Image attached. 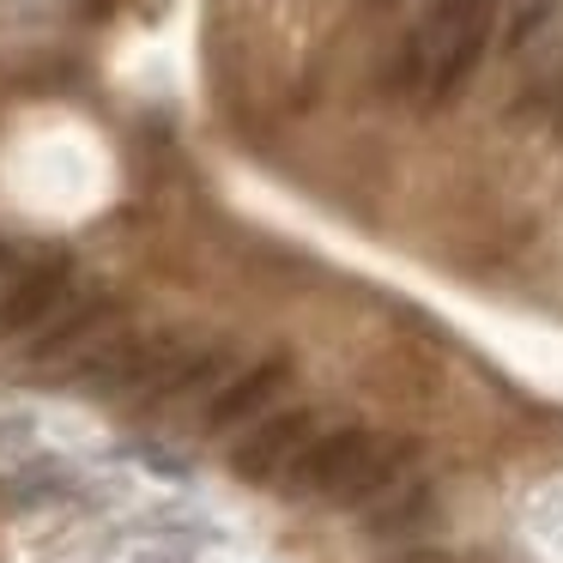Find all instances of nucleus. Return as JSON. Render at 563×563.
Segmentation results:
<instances>
[{
	"instance_id": "f257e3e1",
	"label": "nucleus",
	"mask_w": 563,
	"mask_h": 563,
	"mask_svg": "<svg viewBox=\"0 0 563 563\" xmlns=\"http://www.w3.org/2000/svg\"><path fill=\"white\" fill-rule=\"evenodd\" d=\"M490 31H497V0H430V13L406 37L388 86L418 98L424 110H442L449 98H461L473 67L485 62Z\"/></svg>"
},
{
	"instance_id": "f03ea898",
	"label": "nucleus",
	"mask_w": 563,
	"mask_h": 563,
	"mask_svg": "<svg viewBox=\"0 0 563 563\" xmlns=\"http://www.w3.org/2000/svg\"><path fill=\"white\" fill-rule=\"evenodd\" d=\"M321 437V418L316 412H273V418H255L243 430V442L231 449V473L243 485H279L285 466Z\"/></svg>"
},
{
	"instance_id": "7ed1b4c3",
	"label": "nucleus",
	"mask_w": 563,
	"mask_h": 563,
	"mask_svg": "<svg viewBox=\"0 0 563 563\" xmlns=\"http://www.w3.org/2000/svg\"><path fill=\"white\" fill-rule=\"evenodd\" d=\"M67 261H37L31 273H19L7 291H0V340H19V333L43 328V321L55 316V309L67 303Z\"/></svg>"
},
{
	"instance_id": "20e7f679",
	"label": "nucleus",
	"mask_w": 563,
	"mask_h": 563,
	"mask_svg": "<svg viewBox=\"0 0 563 563\" xmlns=\"http://www.w3.org/2000/svg\"><path fill=\"white\" fill-rule=\"evenodd\" d=\"M364 437L369 430H328V437H316L291 466H285L279 490L285 497H333L340 478H345V466L357 461V449H364Z\"/></svg>"
},
{
	"instance_id": "39448f33",
	"label": "nucleus",
	"mask_w": 563,
	"mask_h": 563,
	"mask_svg": "<svg viewBox=\"0 0 563 563\" xmlns=\"http://www.w3.org/2000/svg\"><path fill=\"white\" fill-rule=\"evenodd\" d=\"M285 382H291V364H285V357H261L255 369H243L236 382H224V388L212 394L207 430H212V437H224V430H236V424H255L261 406H267Z\"/></svg>"
},
{
	"instance_id": "423d86ee",
	"label": "nucleus",
	"mask_w": 563,
	"mask_h": 563,
	"mask_svg": "<svg viewBox=\"0 0 563 563\" xmlns=\"http://www.w3.org/2000/svg\"><path fill=\"white\" fill-rule=\"evenodd\" d=\"M110 328V303H103V297H67L62 309H55L49 321H43V333L37 340H31V364H62V357H74V352H86L91 340H98V333Z\"/></svg>"
},
{
	"instance_id": "0eeeda50",
	"label": "nucleus",
	"mask_w": 563,
	"mask_h": 563,
	"mask_svg": "<svg viewBox=\"0 0 563 563\" xmlns=\"http://www.w3.org/2000/svg\"><path fill=\"white\" fill-rule=\"evenodd\" d=\"M406 466H412V442L406 437H364V449L345 466L333 503H369V497H382V490H400Z\"/></svg>"
},
{
	"instance_id": "6e6552de",
	"label": "nucleus",
	"mask_w": 563,
	"mask_h": 563,
	"mask_svg": "<svg viewBox=\"0 0 563 563\" xmlns=\"http://www.w3.org/2000/svg\"><path fill=\"white\" fill-rule=\"evenodd\" d=\"M424 515H430V490L424 485H406L400 497L382 490V509L369 515V527H376V533H406V527H418Z\"/></svg>"
},
{
	"instance_id": "1a4fd4ad",
	"label": "nucleus",
	"mask_w": 563,
	"mask_h": 563,
	"mask_svg": "<svg viewBox=\"0 0 563 563\" xmlns=\"http://www.w3.org/2000/svg\"><path fill=\"white\" fill-rule=\"evenodd\" d=\"M551 13H558V0H521V7H515V13L509 19H503V49H527V43H533L539 37V31H545L551 25Z\"/></svg>"
},
{
	"instance_id": "9d476101",
	"label": "nucleus",
	"mask_w": 563,
	"mask_h": 563,
	"mask_svg": "<svg viewBox=\"0 0 563 563\" xmlns=\"http://www.w3.org/2000/svg\"><path fill=\"white\" fill-rule=\"evenodd\" d=\"M400 563H454V558H442V551H412V558H400Z\"/></svg>"
},
{
	"instance_id": "9b49d317",
	"label": "nucleus",
	"mask_w": 563,
	"mask_h": 563,
	"mask_svg": "<svg viewBox=\"0 0 563 563\" xmlns=\"http://www.w3.org/2000/svg\"><path fill=\"white\" fill-rule=\"evenodd\" d=\"M551 122H558V134H563V98H558V110H551Z\"/></svg>"
}]
</instances>
